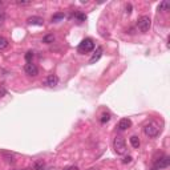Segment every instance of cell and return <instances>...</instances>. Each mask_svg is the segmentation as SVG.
Masks as SVG:
<instances>
[{
  "label": "cell",
  "instance_id": "6da1fadb",
  "mask_svg": "<svg viewBox=\"0 0 170 170\" xmlns=\"http://www.w3.org/2000/svg\"><path fill=\"white\" fill-rule=\"evenodd\" d=\"M94 49V41L92 40L91 37H86L84 39L81 43L79 44V47H77V51H79V53H89V52H92Z\"/></svg>",
  "mask_w": 170,
  "mask_h": 170
},
{
  "label": "cell",
  "instance_id": "7a4b0ae2",
  "mask_svg": "<svg viewBox=\"0 0 170 170\" xmlns=\"http://www.w3.org/2000/svg\"><path fill=\"white\" fill-rule=\"evenodd\" d=\"M113 149L118 156H122V154L126 153V142L122 137H116L113 141Z\"/></svg>",
  "mask_w": 170,
  "mask_h": 170
},
{
  "label": "cell",
  "instance_id": "3957f363",
  "mask_svg": "<svg viewBox=\"0 0 170 170\" xmlns=\"http://www.w3.org/2000/svg\"><path fill=\"white\" fill-rule=\"evenodd\" d=\"M151 25V20L149 16H146V15H144V16H141L140 19L137 21V27L138 29L141 31V32H148Z\"/></svg>",
  "mask_w": 170,
  "mask_h": 170
},
{
  "label": "cell",
  "instance_id": "277c9868",
  "mask_svg": "<svg viewBox=\"0 0 170 170\" xmlns=\"http://www.w3.org/2000/svg\"><path fill=\"white\" fill-rule=\"evenodd\" d=\"M144 132H145V134H146L148 137H157V136H158V133H160V128H158V125H157V124L149 122V124H146V125H145Z\"/></svg>",
  "mask_w": 170,
  "mask_h": 170
},
{
  "label": "cell",
  "instance_id": "5b68a950",
  "mask_svg": "<svg viewBox=\"0 0 170 170\" xmlns=\"http://www.w3.org/2000/svg\"><path fill=\"white\" fill-rule=\"evenodd\" d=\"M169 165H170L169 156H162L161 158L156 160V162H154V168H157V169H166Z\"/></svg>",
  "mask_w": 170,
  "mask_h": 170
},
{
  "label": "cell",
  "instance_id": "8992f818",
  "mask_svg": "<svg viewBox=\"0 0 170 170\" xmlns=\"http://www.w3.org/2000/svg\"><path fill=\"white\" fill-rule=\"evenodd\" d=\"M24 72L27 73L28 76H37L39 75V68L36 67V64L33 63H27L25 65H24Z\"/></svg>",
  "mask_w": 170,
  "mask_h": 170
},
{
  "label": "cell",
  "instance_id": "52a82bcc",
  "mask_svg": "<svg viewBox=\"0 0 170 170\" xmlns=\"http://www.w3.org/2000/svg\"><path fill=\"white\" fill-rule=\"evenodd\" d=\"M27 23L29 24V25H39L41 27L43 24H44V20H43V17L40 16H31L27 19Z\"/></svg>",
  "mask_w": 170,
  "mask_h": 170
},
{
  "label": "cell",
  "instance_id": "ba28073f",
  "mask_svg": "<svg viewBox=\"0 0 170 170\" xmlns=\"http://www.w3.org/2000/svg\"><path fill=\"white\" fill-rule=\"evenodd\" d=\"M103 52H104L103 47H97V49H96V52H94V55L91 57V60H89V64H94V63H97V61L100 60V57L103 56Z\"/></svg>",
  "mask_w": 170,
  "mask_h": 170
},
{
  "label": "cell",
  "instance_id": "9c48e42d",
  "mask_svg": "<svg viewBox=\"0 0 170 170\" xmlns=\"http://www.w3.org/2000/svg\"><path fill=\"white\" fill-rule=\"evenodd\" d=\"M132 126V121L130 118H121L118 122V129L120 130H126V129H129Z\"/></svg>",
  "mask_w": 170,
  "mask_h": 170
},
{
  "label": "cell",
  "instance_id": "30bf717a",
  "mask_svg": "<svg viewBox=\"0 0 170 170\" xmlns=\"http://www.w3.org/2000/svg\"><path fill=\"white\" fill-rule=\"evenodd\" d=\"M45 84L51 86V88H53V86H56L58 84V77L56 75H49L47 77V80H45Z\"/></svg>",
  "mask_w": 170,
  "mask_h": 170
},
{
  "label": "cell",
  "instance_id": "8fae6325",
  "mask_svg": "<svg viewBox=\"0 0 170 170\" xmlns=\"http://www.w3.org/2000/svg\"><path fill=\"white\" fill-rule=\"evenodd\" d=\"M129 142H130V145L134 148V149H138V148H140V145H141L140 138H138L137 136H132V137L129 138Z\"/></svg>",
  "mask_w": 170,
  "mask_h": 170
},
{
  "label": "cell",
  "instance_id": "7c38bea8",
  "mask_svg": "<svg viewBox=\"0 0 170 170\" xmlns=\"http://www.w3.org/2000/svg\"><path fill=\"white\" fill-rule=\"evenodd\" d=\"M64 17H65V15L63 13V12H57V13H55L53 16H52V23H60V21L64 20Z\"/></svg>",
  "mask_w": 170,
  "mask_h": 170
},
{
  "label": "cell",
  "instance_id": "4fadbf2b",
  "mask_svg": "<svg viewBox=\"0 0 170 170\" xmlns=\"http://www.w3.org/2000/svg\"><path fill=\"white\" fill-rule=\"evenodd\" d=\"M55 41V36L52 35V33H49V35H45L44 37H43V43H45V44H51V43Z\"/></svg>",
  "mask_w": 170,
  "mask_h": 170
},
{
  "label": "cell",
  "instance_id": "5bb4252c",
  "mask_svg": "<svg viewBox=\"0 0 170 170\" xmlns=\"http://www.w3.org/2000/svg\"><path fill=\"white\" fill-rule=\"evenodd\" d=\"M169 7H170V5H169V3H168V1H162V3H161V4L158 5V11H161V12H166V11L169 10Z\"/></svg>",
  "mask_w": 170,
  "mask_h": 170
},
{
  "label": "cell",
  "instance_id": "9a60e30c",
  "mask_svg": "<svg viewBox=\"0 0 170 170\" xmlns=\"http://www.w3.org/2000/svg\"><path fill=\"white\" fill-rule=\"evenodd\" d=\"M109 120H110V114L109 113H103V114H101V117H100V122L101 124L109 122Z\"/></svg>",
  "mask_w": 170,
  "mask_h": 170
},
{
  "label": "cell",
  "instance_id": "2e32d148",
  "mask_svg": "<svg viewBox=\"0 0 170 170\" xmlns=\"http://www.w3.org/2000/svg\"><path fill=\"white\" fill-rule=\"evenodd\" d=\"M33 168H35V170H45V163L43 161H39L33 165Z\"/></svg>",
  "mask_w": 170,
  "mask_h": 170
},
{
  "label": "cell",
  "instance_id": "e0dca14e",
  "mask_svg": "<svg viewBox=\"0 0 170 170\" xmlns=\"http://www.w3.org/2000/svg\"><path fill=\"white\" fill-rule=\"evenodd\" d=\"M75 17H76V20L79 21V23H82V21L86 20V16H85V15H84V13H80V12L75 15Z\"/></svg>",
  "mask_w": 170,
  "mask_h": 170
},
{
  "label": "cell",
  "instance_id": "ac0fdd59",
  "mask_svg": "<svg viewBox=\"0 0 170 170\" xmlns=\"http://www.w3.org/2000/svg\"><path fill=\"white\" fill-rule=\"evenodd\" d=\"M33 56H35V53H33L32 51H28V52H27V53H25V61H27V63H32Z\"/></svg>",
  "mask_w": 170,
  "mask_h": 170
},
{
  "label": "cell",
  "instance_id": "d6986e66",
  "mask_svg": "<svg viewBox=\"0 0 170 170\" xmlns=\"http://www.w3.org/2000/svg\"><path fill=\"white\" fill-rule=\"evenodd\" d=\"M8 47V40L4 37H0V49H5Z\"/></svg>",
  "mask_w": 170,
  "mask_h": 170
},
{
  "label": "cell",
  "instance_id": "ffe728a7",
  "mask_svg": "<svg viewBox=\"0 0 170 170\" xmlns=\"http://www.w3.org/2000/svg\"><path fill=\"white\" fill-rule=\"evenodd\" d=\"M4 20H5V13H4V11L3 10H0V25L4 23Z\"/></svg>",
  "mask_w": 170,
  "mask_h": 170
},
{
  "label": "cell",
  "instance_id": "44dd1931",
  "mask_svg": "<svg viewBox=\"0 0 170 170\" xmlns=\"http://www.w3.org/2000/svg\"><path fill=\"white\" fill-rule=\"evenodd\" d=\"M63 170H79V168L75 165H70V166H67V168H64Z\"/></svg>",
  "mask_w": 170,
  "mask_h": 170
},
{
  "label": "cell",
  "instance_id": "7402d4cb",
  "mask_svg": "<svg viewBox=\"0 0 170 170\" xmlns=\"http://www.w3.org/2000/svg\"><path fill=\"white\" fill-rule=\"evenodd\" d=\"M124 163H129V162H132V157L130 156H128V157H125V158H124V161H122Z\"/></svg>",
  "mask_w": 170,
  "mask_h": 170
},
{
  "label": "cell",
  "instance_id": "603a6c76",
  "mask_svg": "<svg viewBox=\"0 0 170 170\" xmlns=\"http://www.w3.org/2000/svg\"><path fill=\"white\" fill-rule=\"evenodd\" d=\"M132 4H128V5H126V13H130V12H132Z\"/></svg>",
  "mask_w": 170,
  "mask_h": 170
},
{
  "label": "cell",
  "instance_id": "cb8c5ba5",
  "mask_svg": "<svg viewBox=\"0 0 170 170\" xmlns=\"http://www.w3.org/2000/svg\"><path fill=\"white\" fill-rule=\"evenodd\" d=\"M17 4L19 5H28V4H31L29 1H17Z\"/></svg>",
  "mask_w": 170,
  "mask_h": 170
},
{
  "label": "cell",
  "instance_id": "d4e9b609",
  "mask_svg": "<svg viewBox=\"0 0 170 170\" xmlns=\"http://www.w3.org/2000/svg\"><path fill=\"white\" fill-rule=\"evenodd\" d=\"M4 94H5V91L4 89H0V97H3Z\"/></svg>",
  "mask_w": 170,
  "mask_h": 170
},
{
  "label": "cell",
  "instance_id": "484cf974",
  "mask_svg": "<svg viewBox=\"0 0 170 170\" xmlns=\"http://www.w3.org/2000/svg\"><path fill=\"white\" fill-rule=\"evenodd\" d=\"M151 170H160V169H157V168H153V169H151Z\"/></svg>",
  "mask_w": 170,
  "mask_h": 170
}]
</instances>
